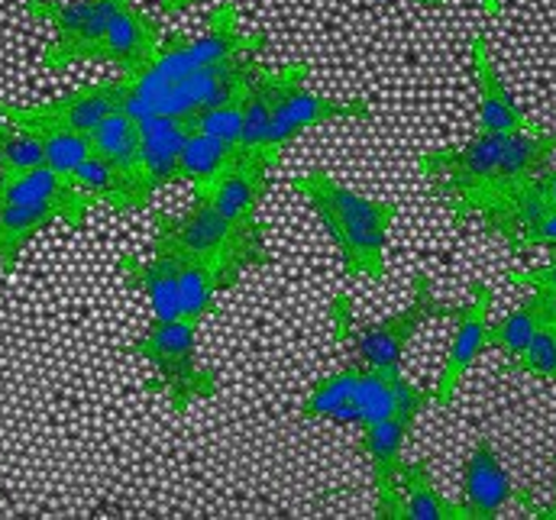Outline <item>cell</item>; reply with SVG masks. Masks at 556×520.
Here are the masks:
<instances>
[{
	"label": "cell",
	"instance_id": "cell-1",
	"mask_svg": "<svg viewBox=\"0 0 556 520\" xmlns=\"http://www.w3.org/2000/svg\"><path fill=\"white\" fill-rule=\"evenodd\" d=\"M556 152V132H485L456 149L417 155V172L450 207L453 227L472 220L485 204L538 181Z\"/></svg>",
	"mask_w": 556,
	"mask_h": 520
},
{
	"label": "cell",
	"instance_id": "cell-2",
	"mask_svg": "<svg viewBox=\"0 0 556 520\" xmlns=\"http://www.w3.org/2000/svg\"><path fill=\"white\" fill-rule=\"evenodd\" d=\"M273 265L269 250H237L217 259H185V256H121L117 271L130 288L146 294L149 307L162 320H207L217 314L220 294L237 288V281L253 271Z\"/></svg>",
	"mask_w": 556,
	"mask_h": 520
},
{
	"label": "cell",
	"instance_id": "cell-3",
	"mask_svg": "<svg viewBox=\"0 0 556 520\" xmlns=\"http://www.w3.org/2000/svg\"><path fill=\"white\" fill-rule=\"evenodd\" d=\"M291 188L301 198H307V204L314 207L317 220L324 224L327 237L333 240L343 259L346 278H369V281L386 278L389 233L399 217L395 201H376L356 194L353 188L330 178L327 168H311L291 178Z\"/></svg>",
	"mask_w": 556,
	"mask_h": 520
},
{
	"label": "cell",
	"instance_id": "cell-4",
	"mask_svg": "<svg viewBox=\"0 0 556 520\" xmlns=\"http://www.w3.org/2000/svg\"><path fill=\"white\" fill-rule=\"evenodd\" d=\"M98 201L49 165L0 178V268L13 275L23 250L49 227L85 230Z\"/></svg>",
	"mask_w": 556,
	"mask_h": 520
},
{
	"label": "cell",
	"instance_id": "cell-5",
	"mask_svg": "<svg viewBox=\"0 0 556 520\" xmlns=\"http://www.w3.org/2000/svg\"><path fill=\"white\" fill-rule=\"evenodd\" d=\"M433 404V389H417L402 372H382L369 366H343L320 376L307 401L301 404L304 420H330L350 427H369L392 414H424Z\"/></svg>",
	"mask_w": 556,
	"mask_h": 520
},
{
	"label": "cell",
	"instance_id": "cell-6",
	"mask_svg": "<svg viewBox=\"0 0 556 520\" xmlns=\"http://www.w3.org/2000/svg\"><path fill=\"white\" fill-rule=\"evenodd\" d=\"M459 304L453 301H440L433 294V281L427 271L415 275V297L408 307L372 320V324H356L353 320V307H350V294H333L330 297V324L337 340L346 346L350 359L356 366H369V369H382V372H402L405 366V353L412 346L420 327L430 320H446L456 314Z\"/></svg>",
	"mask_w": 556,
	"mask_h": 520
},
{
	"label": "cell",
	"instance_id": "cell-7",
	"mask_svg": "<svg viewBox=\"0 0 556 520\" xmlns=\"http://www.w3.org/2000/svg\"><path fill=\"white\" fill-rule=\"evenodd\" d=\"M198 320H162L155 317L137 340L130 343V356L155 369V385L175 414H188L191 404L211 401L220 394V376L198 363Z\"/></svg>",
	"mask_w": 556,
	"mask_h": 520
},
{
	"label": "cell",
	"instance_id": "cell-8",
	"mask_svg": "<svg viewBox=\"0 0 556 520\" xmlns=\"http://www.w3.org/2000/svg\"><path fill=\"white\" fill-rule=\"evenodd\" d=\"M250 49H266V33L256 29L247 36L240 29L237 3L224 0L211 10L201 36H168L159 46V55L152 59V65L139 78H130V88L134 91H152V88L172 85L191 72L220 65V62H227L240 52H250Z\"/></svg>",
	"mask_w": 556,
	"mask_h": 520
},
{
	"label": "cell",
	"instance_id": "cell-9",
	"mask_svg": "<svg viewBox=\"0 0 556 520\" xmlns=\"http://www.w3.org/2000/svg\"><path fill=\"white\" fill-rule=\"evenodd\" d=\"M152 256L217 259L237 250H269L260 220L233 224L204 194H194L185 214H152Z\"/></svg>",
	"mask_w": 556,
	"mask_h": 520
},
{
	"label": "cell",
	"instance_id": "cell-10",
	"mask_svg": "<svg viewBox=\"0 0 556 520\" xmlns=\"http://www.w3.org/2000/svg\"><path fill=\"white\" fill-rule=\"evenodd\" d=\"M130 94V78H111L98 85H81L62 98H52L46 104H10L0 101V117L23 127V130L39 132H91L101 121L111 114L124 111Z\"/></svg>",
	"mask_w": 556,
	"mask_h": 520
},
{
	"label": "cell",
	"instance_id": "cell-11",
	"mask_svg": "<svg viewBox=\"0 0 556 520\" xmlns=\"http://www.w3.org/2000/svg\"><path fill=\"white\" fill-rule=\"evenodd\" d=\"M117 7L121 0H26V13L52 23L55 29L52 46L42 52V65L59 75L78 62H91Z\"/></svg>",
	"mask_w": 556,
	"mask_h": 520
},
{
	"label": "cell",
	"instance_id": "cell-12",
	"mask_svg": "<svg viewBox=\"0 0 556 520\" xmlns=\"http://www.w3.org/2000/svg\"><path fill=\"white\" fill-rule=\"evenodd\" d=\"M333 121H372V107L366 101H340V98H324L307 91L304 85L294 88L273 114L269 130L263 136V142L250 152L266 158L269 165H278L281 152L311 127L320 124H333Z\"/></svg>",
	"mask_w": 556,
	"mask_h": 520
},
{
	"label": "cell",
	"instance_id": "cell-13",
	"mask_svg": "<svg viewBox=\"0 0 556 520\" xmlns=\"http://www.w3.org/2000/svg\"><path fill=\"white\" fill-rule=\"evenodd\" d=\"M417 414H392L369 427H363L356 449L366 456L372 469V495H376V518L402 520V495H399V472L405 466V443L415 430Z\"/></svg>",
	"mask_w": 556,
	"mask_h": 520
},
{
	"label": "cell",
	"instance_id": "cell-14",
	"mask_svg": "<svg viewBox=\"0 0 556 520\" xmlns=\"http://www.w3.org/2000/svg\"><path fill=\"white\" fill-rule=\"evenodd\" d=\"M495 304V291L485 281L472 284V301L459 304L453 320V340L440 369V379L433 385V404L437 407H450L453 394L459 389V382L466 379V372L476 366V359L489 350V314Z\"/></svg>",
	"mask_w": 556,
	"mask_h": 520
},
{
	"label": "cell",
	"instance_id": "cell-15",
	"mask_svg": "<svg viewBox=\"0 0 556 520\" xmlns=\"http://www.w3.org/2000/svg\"><path fill=\"white\" fill-rule=\"evenodd\" d=\"M159 23L149 20V13L139 10L137 0H121L104 39L98 42V52L91 62L114 65L121 75L139 78L152 59L159 55Z\"/></svg>",
	"mask_w": 556,
	"mask_h": 520
},
{
	"label": "cell",
	"instance_id": "cell-16",
	"mask_svg": "<svg viewBox=\"0 0 556 520\" xmlns=\"http://www.w3.org/2000/svg\"><path fill=\"white\" fill-rule=\"evenodd\" d=\"M508 502H521L525 508L534 505L528 492H518L511 485V475L505 472L495 446L485 436H479L472 456L463 466V502L459 505L466 508L469 520H495Z\"/></svg>",
	"mask_w": 556,
	"mask_h": 520
},
{
	"label": "cell",
	"instance_id": "cell-17",
	"mask_svg": "<svg viewBox=\"0 0 556 520\" xmlns=\"http://www.w3.org/2000/svg\"><path fill=\"white\" fill-rule=\"evenodd\" d=\"M311 65L307 62H285V65H263L253 81L243 91V132H240V145L237 155H250L263 136L269 130V121L278 111V104L307 81Z\"/></svg>",
	"mask_w": 556,
	"mask_h": 520
},
{
	"label": "cell",
	"instance_id": "cell-18",
	"mask_svg": "<svg viewBox=\"0 0 556 520\" xmlns=\"http://www.w3.org/2000/svg\"><path fill=\"white\" fill-rule=\"evenodd\" d=\"M469 68L476 78V94H479V130L485 132H528L531 124L525 111L511 101L495 59L489 52V36L476 33L469 46Z\"/></svg>",
	"mask_w": 556,
	"mask_h": 520
},
{
	"label": "cell",
	"instance_id": "cell-19",
	"mask_svg": "<svg viewBox=\"0 0 556 520\" xmlns=\"http://www.w3.org/2000/svg\"><path fill=\"white\" fill-rule=\"evenodd\" d=\"M273 168L276 165H269L260 155H237V162L227 168V175L211 191H204V198L233 224L256 220V211L273 188Z\"/></svg>",
	"mask_w": 556,
	"mask_h": 520
},
{
	"label": "cell",
	"instance_id": "cell-20",
	"mask_svg": "<svg viewBox=\"0 0 556 520\" xmlns=\"http://www.w3.org/2000/svg\"><path fill=\"white\" fill-rule=\"evenodd\" d=\"M191 130H194V124L165 117V114H152V117L139 121V152H142V168H146L152 191L178 181L181 149H185V139L191 136Z\"/></svg>",
	"mask_w": 556,
	"mask_h": 520
},
{
	"label": "cell",
	"instance_id": "cell-21",
	"mask_svg": "<svg viewBox=\"0 0 556 520\" xmlns=\"http://www.w3.org/2000/svg\"><path fill=\"white\" fill-rule=\"evenodd\" d=\"M91 149H94L101 158H108L124 178L137 181L139 188H146L149 194H155L152 185H149V178H146V168H142L139 121L134 114L117 111V114H111L108 121H101V124L91 130Z\"/></svg>",
	"mask_w": 556,
	"mask_h": 520
},
{
	"label": "cell",
	"instance_id": "cell-22",
	"mask_svg": "<svg viewBox=\"0 0 556 520\" xmlns=\"http://www.w3.org/2000/svg\"><path fill=\"white\" fill-rule=\"evenodd\" d=\"M551 317H556V294L534 291L531 297L521 301L518 310L489 324V350H498L505 356V363L518 359Z\"/></svg>",
	"mask_w": 556,
	"mask_h": 520
},
{
	"label": "cell",
	"instance_id": "cell-23",
	"mask_svg": "<svg viewBox=\"0 0 556 520\" xmlns=\"http://www.w3.org/2000/svg\"><path fill=\"white\" fill-rule=\"evenodd\" d=\"M72 185H78L85 194H91L98 204H108L111 211H146L149 201H152V194L146 188H139L137 181H130V178H124L94 149L78 165V172L72 175Z\"/></svg>",
	"mask_w": 556,
	"mask_h": 520
},
{
	"label": "cell",
	"instance_id": "cell-24",
	"mask_svg": "<svg viewBox=\"0 0 556 520\" xmlns=\"http://www.w3.org/2000/svg\"><path fill=\"white\" fill-rule=\"evenodd\" d=\"M399 495H402V520H469L463 505L446 502L433 489V475H430L427 459H415V462L402 466Z\"/></svg>",
	"mask_w": 556,
	"mask_h": 520
},
{
	"label": "cell",
	"instance_id": "cell-25",
	"mask_svg": "<svg viewBox=\"0 0 556 520\" xmlns=\"http://www.w3.org/2000/svg\"><path fill=\"white\" fill-rule=\"evenodd\" d=\"M233 162H237V145L233 142L217 139L211 132L191 130V136L185 139V149H181L178 178L191 181V188L198 194H204L227 175V168Z\"/></svg>",
	"mask_w": 556,
	"mask_h": 520
},
{
	"label": "cell",
	"instance_id": "cell-26",
	"mask_svg": "<svg viewBox=\"0 0 556 520\" xmlns=\"http://www.w3.org/2000/svg\"><path fill=\"white\" fill-rule=\"evenodd\" d=\"M36 165H46V145L42 136L23 130L0 117V178L29 172Z\"/></svg>",
	"mask_w": 556,
	"mask_h": 520
},
{
	"label": "cell",
	"instance_id": "cell-27",
	"mask_svg": "<svg viewBox=\"0 0 556 520\" xmlns=\"http://www.w3.org/2000/svg\"><path fill=\"white\" fill-rule=\"evenodd\" d=\"M511 372H521V376H531V379H541V382H554L556 385V317H551L541 330H538V337L531 340V346L518 356V359H511V363H505Z\"/></svg>",
	"mask_w": 556,
	"mask_h": 520
},
{
	"label": "cell",
	"instance_id": "cell-28",
	"mask_svg": "<svg viewBox=\"0 0 556 520\" xmlns=\"http://www.w3.org/2000/svg\"><path fill=\"white\" fill-rule=\"evenodd\" d=\"M46 165L72 181L78 165L91 155V132H46Z\"/></svg>",
	"mask_w": 556,
	"mask_h": 520
},
{
	"label": "cell",
	"instance_id": "cell-29",
	"mask_svg": "<svg viewBox=\"0 0 556 520\" xmlns=\"http://www.w3.org/2000/svg\"><path fill=\"white\" fill-rule=\"evenodd\" d=\"M194 130L211 132L217 139H227L233 145H240V132H243V94L220 104V107H211L207 114H201L198 121H191Z\"/></svg>",
	"mask_w": 556,
	"mask_h": 520
},
{
	"label": "cell",
	"instance_id": "cell-30",
	"mask_svg": "<svg viewBox=\"0 0 556 520\" xmlns=\"http://www.w3.org/2000/svg\"><path fill=\"white\" fill-rule=\"evenodd\" d=\"M511 284H525L531 291H547V294H556V259L544 268H525V271H511L508 275Z\"/></svg>",
	"mask_w": 556,
	"mask_h": 520
},
{
	"label": "cell",
	"instance_id": "cell-31",
	"mask_svg": "<svg viewBox=\"0 0 556 520\" xmlns=\"http://www.w3.org/2000/svg\"><path fill=\"white\" fill-rule=\"evenodd\" d=\"M159 3H162V13L165 16H175V13H185L188 7H194L201 0H159Z\"/></svg>",
	"mask_w": 556,
	"mask_h": 520
},
{
	"label": "cell",
	"instance_id": "cell-32",
	"mask_svg": "<svg viewBox=\"0 0 556 520\" xmlns=\"http://www.w3.org/2000/svg\"><path fill=\"white\" fill-rule=\"evenodd\" d=\"M541 188H544L547 201H551V204H556V168H547V172L541 175Z\"/></svg>",
	"mask_w": 556,
	"mask_h": 520
},
{
	"label": "cell",
	"instance_id": "cell-33",
	"mask_svg": "<svg viewBox=\"0 0 556 520\" xmlns=\"http://www.w3.org/2000/svg\"><path fill=\"white\" fill-rule=\"evenodd\" d=\"M443 0H420V7H440ZM485 3V10H489V16H498L502 13V0H482Z\"/></svg>",
	"mask_w": 556,
	"mask_h": 520
},
{
	"label": "cell",
	"instance_id": "cell-34",
	"mask_svg": "<svg viewBox=\"0 0 556 520\" xmlns=\"http://www.w3.org/2000/svg\"><path fill=\"white\" fill-rule=\"evenodd\" d=\"M528 511H531V515H534L538 520H556V495H554V502H551L547 508H538V505H531Z\"/></svg>",
	"mask_w": 556,
	"mask_h": 520
}]
</instances>
